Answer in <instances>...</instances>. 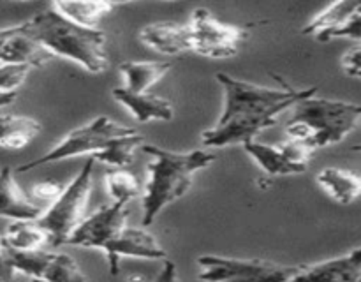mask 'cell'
Returning a JSON list of instances; mask_svg holds the SVG:
<instances>
[{"label": "cell", "instance_id": "obj_1", "mask_svg": "<svg viewBox=\"0 0 361 282\" xmlns=\"http://www.w3.org/2000/svg\"><path fill=\"white\" fill-rule=\"evenodd\" d=\"M217 81L224 90V109L217 122L201 134L208 148L245 145L259 133L277 123V118L298 102L314 97L316 87L270 88L219 73Z\"/></svg>", "mask_w": 361, "mask_h": 282}, {"label": "cell", "instance_id": "obj_2", "mask_svg": "<svg viewBox=\"0 0 361 282\" xmlns=\"http://www.w3.org/2000/svg\"><path fill=\"white\" fill-rule=\"evenodd\" d=\"M141 152L152 155L148 164V180L143 190V219L141 224L148 228L155 222L162 210L180 197L185 196L192 187V178L197 171L215 161V155L207 150L173 152L157 145L141 147Z\"/></svg>", "mask_w": 361, "mask_h": 282}, {"label": "cell", "instance_id": "obj_3", "mask_svg": "<svg viewBox=\"0 0 361 282\" xmlns=\"http://www.w3.org/2000/svg\"><path fill=\"white\" fill-rule=\"evenodd\" d=\"M25 34L44 46L53 56L71 60L92 74L104 73L109 66L104 32L80 27L53 7L25 21Z\"/></svg>", "mask_w": 361, "mask_h": 282}, {"label": "cell", "instance_id": "obj_4", "mask_svg": "<svg viewBox=\"0 0 361 282\" xmlns=\"http://www.w3.org/2000/svg\"><path fill=\"white\" fill-rule=\"evenodd\" d=\"M361 120V106L337 99L309 97L293 108L286 123L289 140L312 148H326L344 141Z\"/></svg>", "mask_w": 361, "mask_h": 282}, {"label": "cell", "instance_id": "obj_5", "mask_svg": "<svg viewBox=\"0 0 361 282\" xmlns=\"http://www.w3.org/2000/svg\"><path fill=\"white\" fill-rule=\"evenodd\" d=\"M95 159L88 157L83 168L74 175V178L63 187V192L49 204L44 214L37 219L39 226L48 233L49 247L67 245L74 231L85 221L88 200L92 192Z\"/></svg>", "mask_w": 361, "mask_h": 282}, {"label": "cell", "instance_id": "obj_6", "mask_svg": "<svg viewBox=\"0 0 361 282\" xmlns=\"http://www.w3.org/2000/svg\"><path fill=\"white\" fill-rule=\"evenodd\" d=\"M133 133H136V129L126 127L122 125V123L111 120L109 116L101 115L97 116V118L92 120V122H88L87 125L71 130V133L67 134L59 145H55L51 150H48L44 155H41V157L23 162V164L18 166L16 171H30V169L39 168V166L53 164V162L66 161V159L78 157V155L94 157L99 152L104 150L108 145H111L113 141H116L118 137L129 136V134Z\"/></svg>", "mask_w": 361, "mask_h": 282}, {"label": "cell", "instance_id": "obj_7", "mask_svg": "<svg viewBox=\"0 0 361 282\" xmlns=\"http://www.w3.org/2000/svg\"><path fill=\"white\" fill-rule=\"evenodd\" d=\"M197 278L203 282H291L302 266L281 264L267 259L203 254L196 259Z\"/></svg>", "mask_w": 361, "mask_h": 282}, {"label": "cell", "instance_id": "obj_8", "mask_svg": "<svg viewBox=\"0 0 361 282\" xmlns=\"http://www.w3.org/2000/svg\"><path fill=\"white\" fill-rule=\"evenodd\" d=\"M192 51L207 59H231L240 51L247 32L242 27L219 21L204 7L192 11L189 23Z\"/></svg>", "mask_w": 361, "mask_h": 282}, {"label": "cell", "instance_id": "obj_9", "mask_svg": "<svg viewBox=\"0 0 361 282\" xmlns=\"http://www.w3.org/2000/svg\"><path fill=\"white\" fill-rule=\"evenodd\" d=\"M243 150L268 176L302 175L309 168L314 154L312 148L296 140H289L282 145L254 140L243 145Z\"/></svg>", "mask_w": 361, "mask_h": 282}, {"label": "cell", "instance_id": "obj_10", "mask_svg": "<svg viewBox=\"0 0 361 282\" xmlns=\"http://www.w3.org/2000/svg\"><path fill=\"white\" fill-rule=\"evenodd\" d=\"M127 208L122 204H104L81 222L67 240V245L104 250L127 228Z\"/></svg>", "mask_w": 361, "mask_h": 282}, {"label": "cell", "instance_id": "obj_11", "mask_svg": "<svg viewBox=\"0 0 361 282\" xmlns=\"http://www.w3.org/2000/svg\"><path fill=\"white\" fill-rule=\"evenodd\" d=\"M106 263L111 275H118L120 261L123 257H136V259H168V252L157 236L152 235L147 228H130L127 226L104 250Z\"/></svg>", "mask_w": 361, "mask_h": 282}, {"label": "cell", "instance_id": "obj_12", "mask_svg": "<svg viewBox=\"0 0 361 282\" xmlns=\"http://www.w3.org/2000/svg\"><path fill=\"white\" fill-rule=\"evenodd\" d=\"M291 282H361V247L341 257L302 266Z\"/></svg>", "mask_w": 361, "mask_h": 282}, {"label": "cell", "instance_id": "obj_13", "mask_svg": "<svg viewBox=\"0 0 361 282\" xmlns=\"http://www.w3.org/2000/svg\"><path fill=\"white\" fill-rule=\"evenodd\" d=\"M140 41L152 51L164 56H176L192 51L189 25L175 21H157L145 25L140 30Z\"/></svg>", "mask_w": 361, "mask_h": 282}, {"label": "cell", "instance_id": "obj_14", "mask_svg": "<svg viewBox=\"0 0 361 282\" xmlns=\"http://www.w3.org/2000/svg\"><path fill=\"white\" fill-rule=\"evenodd\" d=\"M42 214L44 208L32 201L16 183L13 168H0V217L11 221H37Z\"/></svg>", "mask_w": 361, "mask_h": 282}, {"label": "cell", "instance_id": "obj_15", "mask_svg": "<svg viewBox=\"0 0 361 282\" xmlns=\"http://www.w3.org/2000/svg\"><path fill=\"white\" fill-rule=\"evenodd\" d=\"M111 95L140 123L169 122L175 116V109L168 99L152 94H136V92H130L123 87L113 88Z\"/></svg>", "mask_w": 361, "mask_h": 282}, {"label": "cell", "instance_id": "obj_16", "mask_svg": "<svg viewBox=\"0 0 361 282\" xmlns=\"http://www.w3.org/2000/svg\"><path fill=\"white\" fill-rule=\"evenodd\" d=\"M171 67L173 63L168 60H127L120 63L118 70L123 78V88L136 94H148V90L164 78Z\"/></svg>", "mask_w": 361, "mask_h": 282}, {"label": "cell", "instance_id": "obj_17", "mask_svg": "<svg viewBox=\"0 0 361 282\" xmlns=\"http://www.w3.org/2000/svg\"><path fill=\"white\" fill-rule=\"evenodd\" d=\"M317 183L334 201L351 204L361 196V175L349 169L326 168L317 173Z\"/></svg>", "mask_w": 361, "mask_h": 282}, {"label": "cell", "instance_id": "obj_18", "mask_svg": "<svg viewBox=\"0 0 361 282\" xmlns=\"http://www.w3.org/2000/svg\"><path fill=\"white\" fill-rule=\"evenodd\" d=\"M51 59V53L37 41L28 37L25 34V28L0 49V63H20V66L30 67V69L46 66Z\"/></svg>", "mask_w": 361, "mask_h": 282}, {"label": "cell", "instance_id": "obj_19", "mask_svg": "<svg viewBox=\"0 0 361 282\" xmlns=\"http://www.w3.org/2000/svg\"><path fill=\"white\" fill-rule=\"evenodd\" d=\"M42 125L39 120L25 115H0V147L20 150L27 147L39 133Z\"/></svg>", "mask_w": 361, "mask_h": 282}, {"label": "cell", "instance_id": "obj_20", "mask_svg": "<svg viewBox=\"0 0 361 282\" xmlns=\"http://www.w3.org/2000/svg\"><path fill=\"white\" fill-rule=\"evenodd\" d=\"M4 240L7 249L18 252L42 250L49 245L48 233L39 226L37 221H11L4 231Z\"/></svg>", "mask_w": 361, "mask_h": 282}, {"label": "cell", "instance_id": "obj_21", "mask_svg": "<svg viewBox=\"0 0 361 282\" xmlns=\"http://www.w3.org/2000/svg\"><path fill=\"white\" fill-rule=\"evenodd\" d=\"M51 7L80 27L97 28L99 21L115 9V4L102 2V0H97V2H53Z\"/></svg>", "mask_w": 361, "mask_h": 282}, {"label": "cell", "instance_id": "obj_22", "mask_svg": "<svg viewBox=\"0 0 361 282\" xmlns=\"http://www.w3.org/2000/svg\"><path fill=\"white\" fill-rule=\"evenodd\" d=\"M143 140L145 137L136 130L129 136L118 137L116 141H113L111 145H108L104 150L99 152L92 159H95V162L111 166L113 169H127L134 162V150L145 145Z\"/></svg>", "mask_w": 361, "mask_h": 282}, {"label": "cell", "instance_id": "obj_23", "mask_svg": "<svg viewBox=\"0 0 361 282\" xmlns=\"http://www.w3.org/2000/svg\"><path fill=\"white\" fill-rule=\"evenodd\" d=\"M104 180L111 203L127 207L129 201L140 196V182L129 169H109Z\"/></svg>", "mask_w": 361, "mask_h": 282}, {"label": "cell", "instance_id": "obj_24", "mask_svg": "<svg viewBox=\"0 0 361 282\" xmlns=\"http://www.w3.org/2000/svg\"><path fill=\"white\" fill-rule=\"evenodd\" d=\"M41 278L49 282H87V275L69 254H49Z\"/></svg>", "mask_w": 361, "mask_h": 282}, {"label": "cell", "instance_id": "obj_25", "mask_svg": "<svg viewBox=\"0 0 361 282\" xmlns=\"http://www.w3.org/2000/svg\"><path fill=\"white\" fill-rule=\"evenodd\" d=\"M30 67L20 63H0V92L18 94V88L27 80Z\"/></svg>", "mask_w": 361, "mask_h": 282}, {"label": "cell", "instance_id": "obj_26", "mask_svg": "<svg viewBox=\"0 0 361 282\" xmlns=\"http://www.w3.org/2000/svg\"><path fill=\"white\" fill-rule=\"evenodd\" d=\"M334 39H351V41H361V6L356 13H353L338 28L324 35L319 42H330Z\"/></svg>", "mask_w": 361, "mask_h": 282}, {"label": "cell", "instance_id": "obj_27", "mask_svg": "<svg viewBox=\"0 0 361 282\" xmlns=\"http://www.w3.org/2000/svg\"><path fill=\"white\" fill-rule=\"evenodd\" d=\"M63 192V185L59 182H53V180H44V182H37L34 187L30 189V200L46 208L49 207L51 203H55L56 197Z\"/></svg>", "mask_w": 361, "mask_h": 282}, {"label": "cell", "instance_id": "obj_28", "mask_svg": "<svg viewBox=\"0 0 361 282\" xmlns=\"http://www.w3.org/2000/svg\"><path fill=\"white\" fill-rule=\"evenodd\" d=\"M23 278L25 275L20 274V271L14 268L9 254H4V256L0 257V282H25ZM28 281H30V278H28Z\"/></svg>", "mask_w": 361, "mask_h": 282}, {"label": "cell", "instance_id": "obj_29", "mask_svg": "<svg viewBox=\"0 0 361 282\" xmlns=\"http://www.w3.org/2000/svg\"><path fill=\"white\" fill-rule=\"evenodd\" d=\"M342 66H344L345 73L349 76H358V74H361V44L355 46V48H351L345 53L344 59H342Z\"/></svg>", "mask_w": 361, "mask_h": 282}, {"label": "cell", "instance_id": "obj_30", "mask_svg": "<svg viewBox=\"0 0 361 282\" xmlns=\"http://www.w3.org/2000/svg\"><path fill=\"white\" fill-rule=\"evenodd\" d=\"M152 282H182L178 277V270H176V264L171 259L162 261V268L159 270V274L155 275V278Z\"/></svg>", "mask_w": 361, "mask_h": 282}, {"label": "cell", "instance_id": "obj_31", "mask_svg": "<svg viewBox=\"0 0 361 282\" xmlns=\"http://www.w3.org/2000/svg\"><path fill=\"white\" fill-rule=\"evenodd\" d=\"M23 28H25V21H21V23H18V25H13V27L0 28V49H2L4 46H6L7 42L14 37V35L20 34Z\"/></svg>", "mask_w": 361, "mask_h": 282}, {"label": "cell", "instance_id": "obj_32", "mask_svg": "<svg viewBox=\"0 0 361 282\" xmlns=\"http://www.w3.org/2000/svg\"><path fill=\"white\" fill-rule=\"evenodd\" d=\"M16 95L18 94H2V92H0V108H4V106H9L11 102H14Z\"/></svg>", "mask_w": 361, "mask_h": 282}, {"label": "cell", "instance_id": "obj_33", "mask_svg": "<svg viewBox=\"0 0 361 282\" xmlns=\"http://www.w3.org/2000/svg\"><path fill=\"white\" fill-rule=\"evenodd\" d=\"M7 252V245H6V240H4V233H0V257Z\"/></svg>", "mask_w": 361, "mask_h": 282}, {"label": "cell", "instance_id": "obj_34", "mask_svg": "<svg viewBox=\"0 0 361 282\" xmlns=\"http://www.w3.org/2000/svg\"><path fill=\"white\" fill-rule=\"evenodd\" d=\"M353 152H358V154H361V145H355V147L351 148Z\"/></svg>", "mask_w": 361, "mask_h": 282}, {"label": "cell", "instance_id": "obj_35", "mask_svg": "<svg viewBox=\"0 0 361 282\" xmlns=\"http://www.w3.org/2000/svg\"><path fill=\"white\" fill-rule=\"evenodd\" d=\"M28 282H49V281H44V278H30Z\"/></svg>", "mask_w": 361, "mask_h": 282}, {"label": "cell", "instance_id": "obj_36", "mask_svg": "<svg viewBox=\"0 0 361 282\" xmlns=\"http://www.w3.org/2000/svg\"><path fill=\"white\" fill-rule=\"evenodd\" d=\"M356 78H361V74H358V76H356Z\"/></svg>", "mask_w": 361, "mask_h": 282}]
</instances>
